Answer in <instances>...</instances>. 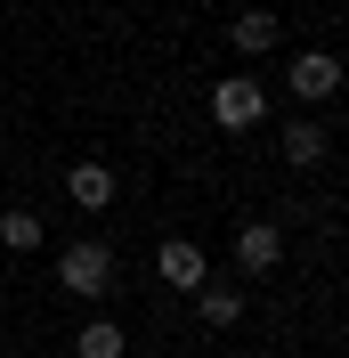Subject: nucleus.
Returning <instances> with one entry per match:
<instances>
[{"label": "nucleus", "mask_w": 349, "mask_h": 358, "mask_svg": "<svg viewBox=\"0 0 349 358\" xmlns=\"http://www.w3.org/2000/svg\"><path fill=\"white\" fill-rule=\"evenodd\" d=\"M154 277H163L171 293H195V285H203V245H187V236H171V245L154 252Z\"/></svg>", "instance_id": "39448f33"}, {"label": "nucleus", "mask_w": 349, "mask_h": 358, "mask_svg": "<svg viewBox=\"0 0 349 358\" xmlns=\"http://www.w3.org/2000/svg\"><path fill=\"white\" fill-rule=\"evenodd\" d=\"M66 196L82 203V212H106V203H114V171H106V163H73V171H66Z\"/></svg>", "instance_id": "423d86ee"}, {"label": "nucleus", "mask_w": 349, "mask_h": 358, "mask_svg": "<svg viewBox=\"0 0 349 358\" xmlns=\"http://www.w3.org/2000/svg\"><path fill=\"white\" fill-rule=\"evenodd\" d=\"M325 122H292V131H284V163H292V171H309V163H325Z\"/></svg>", "instance_id": "6e6552de"}, {"label": "nucleus", "mask_w": 349, "mask_h": 358, "mask_svg": "<svg viewBox=\"0 0 349 358\" xmlns=\"http://www.w3.org/2000/svg\"><path fill=\"white\" fill-rule=\"evenodd\" d=\"M0 245H8V252H33V245H41V220H33V212H0Z\"/></svg>", "instance_id": "9b49d317"}, {"label": "nucleus", "mask_w": 349, "mask_h": 358, "mask_svg": "<svg viewBox=\"0 0 349 358\" xmlns=\"http://www.w3.org/2000/svg\"><path fill=\"white\" fill-rule=\"evenodd\" d=\"M114 277H122V268H114V252L98 245V236H73V245L57 252V285H66V293H82V301H106V293H114Z\"/></svg>", "instance_id": "f257e3e1"}, {"label": "nucleus", "mask_w": 349, "mask_h": 358, "mask_svg": "<svg viewBox=\"0 0 349 358\" xmlns=\"http://www.w3.org/2000/svg\"><path fill=\"white\" fill-rule=\"evenodd\" d=\"M195 310H203V326H236V317H244V293L236 285H195Z\"/></svg>", "instance_id": "9d476101"}, {"label": "nucleus", "mask_w": 349, "mask_h": 358, "mask_svg": "<svg viewBox=\"0 0 349 358\" xmlns=\"http://www.w3.org/2000/svg\"><path fill=\"white\" fill-rule=\"evenodd\" d=\"M276 33H284V24H276V17H268V8H244V17H236V24H228V41H236V49H244V57H260V49H276Z\"/></svg>", "instance_id": "0eeeda50"}, {"label": "nucleus", "mask_w": 349, "mask_h": 358, "mask_svg": "<svg viewBox=\"0 0 349 358\" xmlns=\"http://www.w3.org/2000/svg\"><path fill=\"white\" fill-rule=\"evenodd\" d=\"M276 261H284V236H276L268 220H244V228H236V268H244V277H268Z\"/></svg>", "instance_id": "20e7f679"}, {"label": "nucleus", "mask_w": 349, "mask_h": 358, "mask_svg": "<svg viewBox=\"0 0 349 358\" xmlns=\"http://www.w3.org/2000/svg\"><path fill=\"white\" fill-rule=\"evenodd\" d=\"M122 350H131V342H122L114 317H89L82 334H73V358H122Z\"/></svg>", "instance_id": "1a4fd4ad"}, {"label": "nucleus", "mask_w": 349, "mask_h": 358, "mask_svg": "<svg viewBox=\"0 0 349 358\" xmlns=\"http://www.w3.org/2000/svg\"><path fill=\"white\" fill-rule=\"evenodd\" d=\"M284 82H292V98H301V106H325L333 90H341V57H333V49H292Z\"/></svg>", "instance_id": "f03ea898"}, {"label": "nucleus", "mask_w": 349, "mask_h": 358, "mask_svg": "<svg viewBox=\"0 0 349 358\" xmlns=\"http://www.w3.org/2000/svg\"><path fill=\"white\" fill-rule=\"evenodd\" d=\"M260 114H268V90L252 82V73H228V82L211 90V122L219 131H252Z\"/></svg>", "instance_id": "7ed1b4c3"}]
</instances>
